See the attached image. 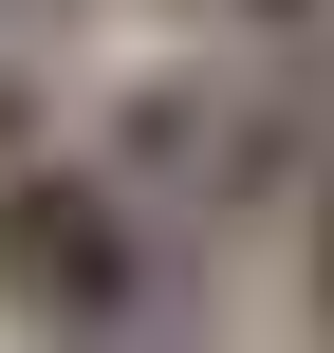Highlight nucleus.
Returning <instances> with one entry per match:
<instances>
[{"instance_id": "3", "label": "nucleus", "mask_w": 334, "mask_h": 353, "mask_svg": "<svg viewBox=\"0 0 334 353\" xmlns=\"http://www.w3.org/2000/svg\"><path fill=\"white\" fill-rule=\"evenodd\" d=\"M223 19H334V0H223Z\"/></svg>"}, {"instance_id": "2", "label": "nucleus", "mask_w": 334, "mask_h": 353, "mask_svg": "<svg viewBox=\"0 0 334 353\" xmlns=\"http://www.w3.org/2000/svg\"><path fill=\"white\" fill-rule=\"evenodd\" d=\"M316 335H334V205H316Z\"/></svg>"}, {"instance_id": "1", "label": "nucleus", "mask_w": 334, "mask_h": 353, "mask_svg": "<svg viewBox=\"0 0 334 353\" xmlns=\"http://www.w3.org/2000/svg\"><path fill=\"white\" fill-rule=\"evenodd\" d=\"M149 223L112 168H0V316L19 335H130L149 316Z\"/></svg>"}]
</instances>
